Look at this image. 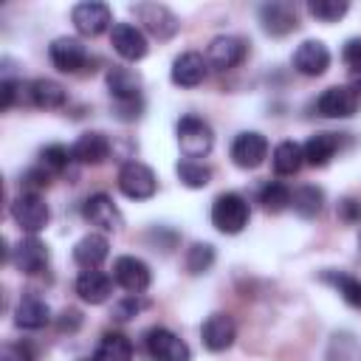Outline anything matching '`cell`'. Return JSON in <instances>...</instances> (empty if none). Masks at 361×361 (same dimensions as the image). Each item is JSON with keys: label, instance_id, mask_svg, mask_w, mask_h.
Listing matches in <instances>:
<instances>
[{"label": "cell", "instance_id": "1", "mask_svg": "<svg viewBox=\"0 0 361 361\" xmlns=\"http://www.w3.org/2000/svg\"><path fill=\"white\" fill-rule=\"evenodd\" d=\"M175 133H178V147H180L183 158H189V161L206 158L212 152V147H214V133H212L209 121L195 116V113L180 116Z\"/></svg>", "mask_w": 361, "mask_h": 361}, {"label": "cell", "instance_id": "2", "mask_svg": "<svg viewBox=\"0 0 361 361\" xmlns=\"http://www.w3.org/2000/svg\"><path fill=\"white\" fill-rule=\"evenodd\" d=\"M251 220V206L237 192H223L212 203V226L220 234H240Z\"/></svg>", "mask_w": 361, "mask_h": 361}, {"label": "cell", "instance_id": "3", "mask_svg": "<svg viewBox=\"0 0 361 361\" xmlns=\"http://www.w3.org/2000/svg\"><path fill=\"white\" fill-rule=\"evenodd\" d=\"M130 11L141 23V28L155 39H172L180 31V20L164 3H135Z\"/></svg>", "mask_w": 361, "mask_h": 361}, {"label": "cell", "instance_id": "4", "mask_svg": "<svg viewBox=\"0 0 361 361\" xmlns=\"http://www.w3.org/2000/svg\"><path fill=\"white\" fill-rule=\"evenodd\" d=\"M11 220L20 226V231L25 234H39L48 220H51V209L48 203L42 200V195H34V192H20L14 200H11Z\"/></svg>", "mask_w": 361, "mask_h": 361}, {"label": "cell", "instance_id": "5", "mask_svg": "<svg viewBox=\"0 0 361 361\" xmlns=\"http://www.w3.org/2000/svg\"><path fill=\"white\" fill-rule=\"evenodd\" d=\"M118 189L130 200H149L158 192V178L147 164L124 161L118 169Z\"/></svg>", "mask_w": 361, "mask_h": 361}, {"label": "cell", "instance_id": "6", "mask_svg": "<svg viewBox=\"0 0 361 361\" xmlns=\"http://www.w3.org/2000/svg\"><path fill=\"white\" fill-rule=\"evenodd\" d=\"M144 344L152 361H192L189 344L169 327H149L144 336Z\"/></svg>", "mask_w": 361, "mask_h": 361}, {"label": "cell", "instance_id": "7", "mask_svg": "<svg viewBox=\"0 0 361 361\" xmlns=\"http://www.w3.org/2000/svg\"><path fill=\"white\" fill-rule=\"evenodd\" d=\"M71 23L82 37H99L102 31L113 28V11L107 3L85 0L71 8Z\"/></svg>", "mask_w": 361, "mask_h": 361}, {"label": "cell", "instance_id": "8", "mask_svg": "<svg viewBox=\"0 0 361 361\" xmlns=\"http://www.w3.org/2000/svg\"><path fill=\"white\" fill-rule=\"evenodd\" d=\"M361 96L353 90V85H333L316 99V113L324 118H350L358 113Z\"/></svg>", "mask_w": 361, "mask_h": 361}, {"label": "cell", "instance_id": "9", "mask_svg": "<svg viewBox=\"0 0 361 361\" xmlns=\"http://www.w3.org/2000/svg\"><path fill=\"white\" fill-rule=\"evenodd\" d=\"M245 54H248V45H245L243 37L220 34V37H214V39L209 42V48H206V62H209V68H214V71H231V68H237V65L245 59Z\"/></svg>", "mask_w": 361, "mask_h": 361}, {"label": "cell", "instance_id": "10", "mask_svg": "<svg viewBox=\"0 0 361 361\" xmlns=\"http://www.w3.org/2000/svg\"><path fill=\"white\" fill-rule=\"evenodd\" d=\"M82 217L90 223V226H96L99 231H121V226H124V217H121V212H118V206L113 203V197L110 195H104V192H96V195H90L85 203H82Z\"/></svg>", "mask_w": 361, "mask_h": 361}, {"label": "cell", "instance_id": "11", "mask_svg": "<svg viewBox=\"0 0 361 361\" xmlns=\"http://www.w3.org/2000/svg\"><path fill=\"white\" fill-rule=\"evenodd\" d=\"M11 265L20 271V274H25V276H37V274H42L45 268H48V245L37 237V234H28V237H23L14 248H11Z\"/></svg>", "mask_w": 361, "mask_h": 361}, {"label": "cell", "instance_id": "12", "mask_svg": "<svg viewBox=\"0 0 361 361\" xmlns=\"http://www.w3.org/2000/svg\"><path fill=\"white\" fill-rule=\"evenodd\" d=\"M110 45L127 62H138L149 51L144 31L138 25H133V23H113V28H110Z\"/></svg>", "mask_w": 361, "mask_h": 361}, {"label": "cell", "instance_id": "13", "mask_svg": "<svg viewBox=\"0 0 361 361\" xmlns=\"http://www.w3.org/2000/svg\"><path fill=\"white\" fill-rule=\"evenodd\" d=\"M268 158V138L257 130H245L231 141V161L240 169H257Z\"/></svg>", "mask_w": 361, "mask_h": 361}, {"label": "cell", "instance_id": "14", "mask_svg": "<svg viewBox=\"0 0 361 361\" xmlns=\"http://www.w3.org/2000/svg\"><path fill=\"white\" fill-rule=\"evenodd\" d=\"M113 279L116 285H121L127 293H144L152 282V271L144 259L133 257V254H124L113 262Z\"/></svg>", "mask_w": 361, "mask_h": 361}, {"label": "cell", "instance_id": "15", "mask_svg": "<svg viewBox=\"0 0 361 361\" xmlns=\"http://www.w3.org/2000/svg\"><path fill=\"white\" fill-rule=\"evenodd\" d=\"M259 25L271 37H285V34L296 31L299 28V17H296L293 3H285V0L262 3L259 6Z\"/></svg>", "mask_w": 361, "mask_h": 361}, {"label": "cell", "instance_id": "16", "mask_svg": "<svg viewBox=\"0 0 361 361\" xmlns=\"http://www.w3.org/2000/svg\"><path fill=\"white\" fill-rule=\"evenodd\" d=\"M48 56L54 62L56 71L62 73H79L90 56H87V48L76 39V37H56L51 45H48Z\"/></svg>", "mask_w": 361, "mask_h": 361}, {"label": "cell", "instance_id": "17", "mask_svg": "<svg viewBox=\"0 0 361 361\" xmlns=\"http://www.w3.org/2000/svg\"><path fill=\"white\" fill-rule=\"evenodd\" d=\"M48 322H51V305L39 293L25 290L14 305V324L20 330H39Z\"/></svg>", "mask_w": 361, "mask_h": 361}, {"label": "cell", "instance_id": "18", "mask_svg": "<svg viewBox=\"0 0 361 361\" xmlns=\"http://www.w3.org/2000/svg\"><path fill=\"white\" fill-rule=\"evenodd\" d=\"M237 338V324L228 313H212L203 324H200V341L206 350L212 353H223L234 344Z\"/></svg>", "mask_w": 361, "mask_h": 361}, {"label": "cell", "instance_id": "19", "mask_svg": "<svg viewBox=\"0 0 361 361\" xmlns=\"http://www.w3.org/2000/svg\"><path fill=\"white\" fill-rule=\"evenodd\" d=\"M209 76V62L203 54L197 51H183L172 59V71H169V79L178 85V87H197L203 79Z\"/></svg>", "mask_w": 361, "mask_h": 361}, {"label": "cell", "instance_id": "20", "mask_svg": "<svg viewBox=\"0 0 361 361\" xmlns=\"http://www.w3.org/2000/svg\"><path fill=\"white\" fill-rule=\"evenodd\" d=\"M293 68L302 76H322L330 68V51L322 39H305L293 51Z\"/></svg>", "mask_w": 361, "mask_h": 361}, {"label": "cell", "instance_id": "21", "mask_svg": "<svg viewBox=\"0 0 361 361\" xmlns=\"http://www.w3.org/2000/svg\"><path fill=\"white\" fill-rule=\"evenodd\" d=\"M71 152H73V161H76V164L99 166V164H104V161L110 158V138H107L104 133H96V130L82 133V135L73 141Z\"/></svg>", "mask_w": 361, "mask_h": 361}, {"label": "cell", "instance_id": "22", "mask_svg": "<svg viewBox=\"0 0 361 361\" xmlns=\"http://www.w3.org/2000/svg\"><path fill=\"white\" fill-rule=\"evenodd\" d=\"M107 93L113 102H127V99H141V73L124 65H113L104 76Z\"/></svg>", "mask_w": 361, "mask_h": 361}, {"label": "cell", "instance_id": "23", "mask_svg": "<svg viewBox=\"0 0 361 361\" xmlns=\"http://www.w3.org/2000/svg\"><path fill=\"white\" fill-rule=\"evenodd\" d=\"M107 257H110V243H107L104 234H96V231L85 234L73 245V262L79 268H85V271H96Z\"/></svg>", "mask_w": 361, "mask_h": 361}, {"label": "cell", "instance_id": "24", "mask_svg": "<svg viewBox=\"0 0 361 361\" xmlns=\"http://www.w3.org/2000/svg\"><path fill=\"white\" fill-rule=\"evenodd\" d=\"M76 293L82 302L87 305H104L110 296H113V279L104 274V271H82L76 276Z\"/></svg>", "mask_w": 361, "mask_h": 361}, {"label": "cell", "instance_id": "25", "mask_svg": "<svg viewBox=\"0 0 361 361\" xmlns=\"http://www.w3.org/2000/svg\"><path fill=\"white\" fill-rule=\"evenodd\" d=\"M28 102L34 107H42V110H59L68 102V90L56 79L39 76V79H34L28 85Z\"/></svg>", "mask_w": 361, "mask_h": 361}, {"label": "cell", "instance_id": "26", "mask_svg": "<svg viewBox=\"0 0 361 361\" xmlns=\"http://www.w3.org/2000/svg\"><path fill=\"white\" fill-rule=\"evenodd\" d=\"M341 147V138L336 133H313L305 144H302V152H305V164L310 166H327L336 152Z\"/></svg>", "mask_w": 361, "mask_h": 361}, {"label": "cell", "instance_id": "27", "mask_svg": "<svg viewBox=\"0 0 361 361\" xmlns=\"http://www.w3.org/2000/svg\"><path fill=\"white\" fill-rule=\"evenodd\" d=\"M319 279L330 288L338 290V296L350 305V307H361V279L347 274V271H336V268H324L319 274Z\"/></svg>", "mask_w": 361, "mask_h": 361}, {"label": "cell", "instance_id": "28", "mask_svg": "<svg viewBox=\"0 0 361 361\" xmlns=\"http://www.w3.org/2000/svg\"><path fill=\"white\" fill-rule=\"evenodd\" d=\"M93 361H133V341L124 333L110 330L99 338Z\"/></svg>", "mask_w": 361, "mask_h": 361}, {"label": "cell", "instance_id": "29", "mask_svg": "<svg viewBox=\"0 0 361 361\" xmlns=\"http://www.w3.org/2000/svg\"><path fill=\"white\" fill-rule=\"evenodd\" d=\"M305 164V152H302V144L296 141H279L271 152V166L276 175H296Z\"/></svg>", "mask_w": 361, "mask_h": 361}, {"label": "cell", "instance_id": "30", "mask_svg": "<svg viewBox=\"0 0 361 361\" xmlns=\"http://www.w3.org/2000/svg\"><path fill=\"white\" fill-rule=\"evenodd\" d=\"M290 206H293V212L299 217L313 220L322 212V206H324V192L319 186H313V183H305L296 192H290Z\"/></svg>", "mask_w": 361, "mask_h": 361}, {"label": "cell", "instance_id": "31", "mask_svg": "<svg viewBox=\"0 0 361 361\" xmlns=\"http://www.w3.org/2000/svg\"><path fill=\"white\" fill-rule=\"evenodd\" d=\"M175 172H178V180H180L186 189H203V186L212 183V169H209L203 161H189V158H183V161H178Z\"/></svg>", "mask_w": 361, "mask_h": 361}, {"label": "cell", "instance_id": "32", "mask_svg": "<svg viewBox=\"0 0 361 361\" xmlns=\"http://www.w3.org/2000/svg\"><path fill=\"white\" fill-rule=\"evenodd\" d=\"M259 203H262L265 212L279 214V212H285L290 206V189L285 183H279V180H268L259 189Z\"/></svg>", "mask_w": 361, "mask_h": 361}, {"label": "cell", "instance_id": "33", "mask_svg": "<svg viewBox=\"0 0 361 361\" xmlns=\"http://www.w3.org/2000/svg\"><path fill=\"white\" fill-rule=\"evenodd\" d=\"M214 245L212 243H192L189 248H186V257H183V262H186V271L189 274H206L212 265H214Z\"/></svg>", "mask_w": 361, "mask_h": 361}, {"label": "cell", "instance_id": "34", "mask_svg": "<svg viewBox=\"0 0 361 361\" xmlns=\"http://www.w3.org/2000/svg\"><path fill=\"white\" fill-rule=\"evenodd\" d=\"M73 161V152L65 147V144H48L39 149V166H45L51 175H59L71 166Z\"/></svg>", "mask_w": 361, "mask_h": 361}, {"label": "cell", "instance_id": "35", "mask_svg": "<svg viewBox=\"0 0 361 361\" xmlns=\"http://www.w3.org/2000/svg\"><path fill=\"white\" fill-rule=\"evenodd\" d=\"M307 11L319 23H338L350 11V3L347 0H310L307 3Z\"/></svg>", "mask_w": 361, "mask_h": 361}, {"label": "cell", "instance_id": "36", "mask_svg": "<svg viewBox=\"0 0 361 361\" xmlns=\"http://www.w3.org/2000/svg\"><path fill=\"white\" fill-rule=\"evenodd\" d=\"M48 183H51V172H48L45 166H31V169H25L23 178H20L23 192H34V195H39L42 189H48Z\"/></svg>", "mask_w": 361, "mask_h": 361}, {"label": "cell", "instance_id": "37", "mask_svg": "<svg viewBox=\"0 0 361 361\" xmlns=\"http://www.w3.org/2000/svg\"><path fill=\"white\" fill-rule=\"evenodd\" d=\"M113 113L118 121H135L144 113V99H127V102H113Z\"/></svg>", "mask_w": 361, "mask_h": 361}, {"label": "cell", "instance_id": "38", "mask_svg": "<svg viewBox=\"0 0 361 361\" xmlns=\"http://www.w3.org/2000/svg\"><path fill=\"white\" fill-rule=\"evenodd\" d=\"M141 307H144V302L138 299V293H130L127 299H121V302L113 305V319L116 322H130Z\"/></svg>", "mask_w": 361, "mask_h": 361}, {"label": "cell", "instance_id": "39", "mask_svg": "<svg viewBox=\"0 0 361 361\" xmlns=\"http://www.w3.org/2000/svg\"><path fill=\"white\" fill-rule=\"evenodd\" d=\"M341 59H344V65H347L353 73L361 71V37H350V39L344 42V48H341Z\"/></svg>", "mask_w": 361, "mask_h": 361}, {"label": "cell", "instance_id": "40", "mask_svg": "<svg viewBox=\"0 0 361 361\" xmlns=\"http://www.w3.org/2000/svg\"><path fill=\"white\" fill-rule=\"evenodd\" d=\"M0 361H34V353L23 341H8L0 350Z\"/></svg>", "mask_w": 361, "mask_h": 361}, {"label": "cell", "instance_id": "41", "mask_svg": "<svg viewBox=\"0 0 361 361\" xmlns=\"http://www.w3.org/2000/svg\"><path fill=\"white\" fill-rule=\"evenodd\" d=\"M17 90H20V79H14V76H3L0 79V107L3 110H8L14 104Z\"/></svg>", "mask_w": 361, "mask_h": 361}, {"label": "cell", "instance_id": "42", "mask_svg": "<svg viewBox=\"0 0 361 361\" xmlns=\"http://www.w3.org/2000/svg\"><path fill=\"white\" fill-rule=\"evenodd\" d=\"M338 217H341L344 223H361V200L344 197V200L338 203Z\"/></svg>", "mask_w": 361, "mask_h": 361}, {"label": "cell", "instance_id": "43", "mask_svg": "<svg viewBox=\"0 0 361 361\" xmlns=\"http://www.w3.org/2000/svg\"><path fill=\"white\" fill-rule=\"evenodd\" d=\"M79 324H82V313L76 307H68L59 313V322H56L59 333H73V330H79Z\"/></svg>", "mask_w": 361, "mask_h": 361}, {"label": "cell", "instance_id": "44", "mask_svg": "<svg viewBox=\"0 0 361 361\" xmlns=\"http://www.w3.org/2000/svg\"><path fill=\"white\" fill-rule=\"evenodd\" d=\"M353 90L361 96V71H358V73H353Z\"/></svg>", "mask_w": 361, "mask_h": 361}, {"label": "cell", "instance_id": "45", "mask_svg": "<svg viewBox=\"0 0 361 361\" xmlns=\"http://www.w3.org/2000/svg\"><path fill=\"white\" fill-rule=\"evenodd\" d=\"M79 361H93V358H79Z\"/></svg>", "mask_w": 361, "mask_h": 361}, {"label": "cell", "instance_id": "46", "mask_svg": "<svg viewBox=\"0 0 361 361\" xmlns=\"http://www.w3.org/2000/svg\"><path fill=\"white\" fill-rule=\"evenodd\" d=\"M358 245H361V240H358Z\"/></svg>", "mask_w": 361, "mask_h": 361}]
</instances>
